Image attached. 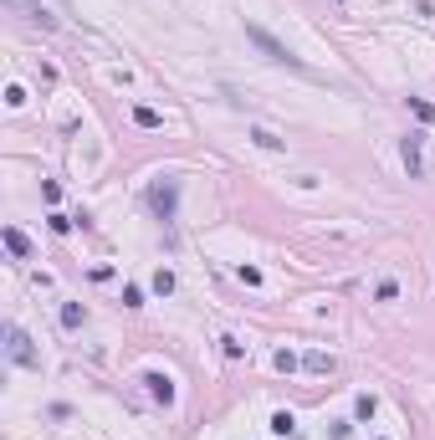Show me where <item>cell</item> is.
I'll return each instance as SVG.
<instances>
[{"instance_id":"6da1fadb","label":"cell","mask_w":435,"mask_h":440,"mask_svg":"<svg viewBox=\"0 0 435 440\" xmlns=\"http://www.w3.org/2000/svg\"><path fill=\"white\" fill-rule=\"evenodd\" d=\"M246 41H251V47H256L261 57H267V62H277V67H287V72H302V77H313V67H308V62H302V57H292V47H282V41H277L267 26H246Z\"/></svg>"},{"instance_id":"7a4b0ae2","label":"cell","mask_w":435,"mask_h":440,"mask_svg":"<svg viewBox=\"0 0 435 440\" xmlns=\"http://www.w3.org/2000/svg\"><path fill=\"white\" fill-rule=\"evenodd\" d=\"M149 210H154L164 226H169L174 215H180V180H174V174H164V180L149 185Z\"/></svg>"},{"instance_id":"3957f363","label":"cell","mask_w":435,"mask_h":440,"mask_svg":"<svg viewBox=\"0 0 435 440\" xmlns=\"http://www.w3.org/2000/svg\"><path fill=\"white\" fill-rule=\"evenodd\" d=\"M6 354L21 364V369H41V354H36V348H31V338L26 333H21V328L16 323H6Z\"/></svg>"},{"instance_id":"277c9868","label":"cell","mask_w":435,"mask_h":440,"mask_svg":"<svg viewBox=\"0 0 435 440\" xmlns=\"http://www.w3.org/2000/svg\"><path fill=\"white\" fill-rule=\"evenodd\" d=\"M144 389H149V400H154V405H174V400H180V389H174V379H169V374H159V369H144Z\"/></svg>"},{"instance_id":"5b68a950","label":"cell","mask_w":435,"mask_h":440,"mask_svg":"<svg viewBox=\"0 0 435 440\" xmlns=\"http://www.w3.org/2000/svg\"><path fill=\"white\" fill-rule=\"evenodd\" d=\"M6 6H11V11H21V16L31 21V26H41V31H57V16H52V11H41L36 0H6Z\"/></svg>"},{"instance_id":"8992f818","label":"cell","mask_w":435,"mask_h":440,"mask_svg":"<svg viewBox=\"0 0 435 440\" xmlns=\"http://www.w3.org/2000/svg\"><path fill=\"white\" fill-rule=\"evenodd\" d=\"M420 144H425V134H410V139L400 144V159H405V169H410V180H420V174H425V164H420Z\"/></svg>"},{"instance_id":"52a82bcc","label":"cell","mask_w":435,"mask_h":440,"mask_svg":"<svg viewBox=\"0 0 435 440\" xmlns=\"http://www.w3.org/2000/svg\"><path fill=\"white\" fill-rule=\"evenodd\" d=\"M246 139H251L256 149H267V154H282V149H287V139H277V134H272V128H261V123L251 128V134H246Z\"/></svg>"},{"instance_id":"ba28073f","label":"cell","mask_w":435,"mask_h":440,"mask_svg":"<svg viewBox=\"0 0 435 440\" xmlns=\"http://www.w3.org/2000/svg\"><path fill=\"white\" fill-rule=\"evenodd\" d=\"M0 236H6V251H11V256H21V261H26V256H31V241H26V236H21L16 226H6V231H0Z\"/></svg>"},{"instance_id":"9c48e42d","label":"cell","mask_w":435,"mask_h":440,"mask_svg":"<svg viewBox=\"0 0 435 440\" xmlns=\"http://www.w3.org/2000/svg\"><path fill=\"white\" fill-rule=\"evenodd\" d=\"M87 323V307L82 302H62V328H82Z\"/></svg>"},{"instance_id":"30bf717a","label":"cell","mask_w":435,"mask_h":440,"mask_svg":"<svg viewBox=\"0 0 435 440\" xmlns=\"http://www.w3.org/2000/svg\"><path fill=\"white\" fill-rule=\"evenodd\" d=\"M267 430H272V435H292V430H297V415H292V410H277Z\"/></svg>"},{"instance_id":"8fae6325","label":"cell","mask_w":435,"mask_h":440,"mask_svg":"<svg viewBox=\"0 0 435 440\" xmlns=\"http://www.w3.org/2000/svg\"><path fill=\"white\" fill-rule=\"evenodd\" d=\"M302 369H308V374H333L338 364H333V354H308V359H302Z\"/></svg>"},{"instance_id":"7c38bea8","label":"cell","mask_w":435,"mask_h":440,"mask_svg":"<svg viewBox=\"0 0 435 440\" xmlns=\"http://www.w3.org/2000/svg\"><path fill=\"white\" fill-rule=\"evenodd\" d=\"M374 415H379V400L374 394H359L354 400V420H374Z\"/></svg>"},{"instance_id":"4fadbf2b","label":"cell","mask_w":435,"mask_h":440,"mask_svg":"<svg viewBox=\"0 0 435 440\" xmlns=\"http://www.w3.org/2000/svg\"><path fill=\"white\" fill-rule=\"evenodd\" d=\"M134 123H139V128H164V113H154V108L139 103V108H134Z\"/></svg>"},{"instance_id":"5bb4252c","label":"cell","mask_w":435,"mask_h":440,"mask_svg":"<svg viewBox=\"0 0 435 440\" xmlns=\"http://www.w3.org/2000/svg\"><path fill=\"white\" fill-rule=\"evenodd\" d=\"M410 113H415L420 123H435V103H425V98H410Z\"/></svg>"},{"instance_id":"9a60e30c","label":"cell","mask_w":435,"mask_h":440,"mask_svg":"<svg viewBox=\"0 0 435 440\" xmlns=\"http://www.w3.org/2000/svg\"><path fill=\"white\" fill-rule=\"evenodd\" d=\"M154 292H159V297H169V292H174V272H169V267H159V272H154Z\"/></svg>"},{"instance_id":"2e32d148","label":"cell","mask_w":435,"mask_h":440,"mask_svg":"<svg viewBox=\"0 0 435 440\" xmlns=\"http://www.w3.org/2000/svg\"><path fill=\"white\" fill-rule=\"evenodd\" d=\"M221 348H226V359H246V343H241V338H231V333L221 338Z\"/></svg>"},{"instance_id":"e0dca14e","label":"cell","mask_w":435,"mask_h":440,"mask_svg":"<svg viewBox=\"0 0 435 440\" xmlns=\"http://www.w3.org/2000/svg\"><path fill=\"white\" fill-rule=\"evenodd\" d=\"M47 226H52L57 236H67V231H72V220H67V215H62V210H52V215H47Z\"/></svg>"},{"instance_id":"ac0fdd59","label":"cell","mask_w":435,"mask_h":440,"mask_svg":"<svg viewBox=\"0 0 435 440\" xmlns=\"http://www.w3.org/2000/svg\"><path fill=\"white\" fill-rule=\"evenodd\" d=\"M374 297H379V302H395V297H400V282H379Z\"/></svg>"},{"instance_id":"d6986e66","label":"cell","mask_w":435,"mask_h":440,"mask_svg":"<svg viewBox=\"0 0 435 440\" xmlns=\"http://www.w3.org/2000/svg\"><path fill=\"white\" fill-rule=\"evenodd\" d=\"M272 364H277L282 374H292V369H297V354H287V348H277V359H272Z\"/></svg>"},{"instance_id":"ffe728a7","label":"cell","mask_w":435,"mask_h":440,"mask_svg":"<svg viewBox=\"0 0 435 440\" xmlns=\"http://www.w3.org/2000/svg\"><path fill=\"white\" fill-rule=\"evenodd\" d=\"M123 307H144V287H134V282H128V287H123Z\"/></svg>"},{"instance_id":"44dd1931","label":"cell","mask_w":435,"mask_h":440,"mask_svg":"<svg viewBox=\"0 0 435 440\" xmlns=\"http://www.w3.org/2000/svg\"><path fill=\"white\" fill-rule=\"evenodd\" d=\"M236 282H246V287H261V272H256V267H236Z\"/></svg>"},{"instance_id":"7402d4cb","label":"cell","mask_w":435,"mask_h":440,"mask_svg":"<svg viewBox=\"0 0 435 440\" xmlns=\"http://www.w3.org/2000/svg\"><path fill=\"white\" fill-rule=\"evenodd\" d=\"M6 103H11V108H26V87L11 82V87H6Z\"/></svg>"},{"instance_id":"603a6c76","label":"cell","mask_w":435,"mask_h":440,"mask_svg":"<svg viewBox=\"0 0 435 440\" xmlns=\"http://www.w3.org/2000/svg\"><path fill=\"white\" fill-rule=\"evenodd\" d=\"M328 435H333V440H348V435H354V420H333Z\"/></svg>"},{"instance_id":"cb8c5ba5","label":"cell","mask_w":435,"mask_h":440,"mask_svg":"<svg viewBox=\"0 0 435 440\" xmlns=\"http://www.w3.org/2000/svg\"><path fill=\"white\" fill-rule=\"evenodd\" d=\"M41 195H47V200L57 205V200H62V185H57V180H41Z\"/></svg>"}]
</instances>
